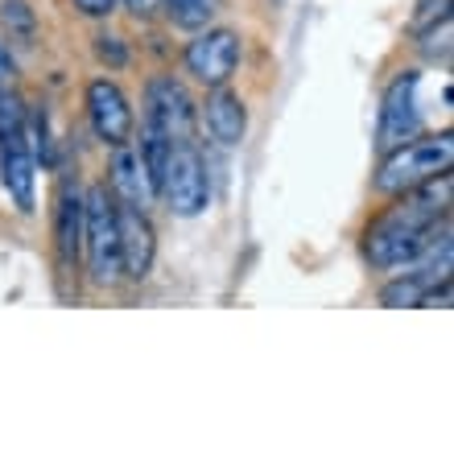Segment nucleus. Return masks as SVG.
<instances>
[{
	"mask_svg": "<svg viewBox=\"0 0 454 454\" xmlns=\"http://www.w3.org/2000/svg\"><path fill=\"white\" fill-rule=\"evenodd\" d=\"M446 219H450V169L418 182L413 191H401V199L384 215L372 219L368 236H364L368 239V261L376 269L413 264L434 239L450 231Z\"/></svg>",
	"mask_w": 454,
	"mask_h": 454,
	"instance_id": "1",
	"label": "nucleus"
},
{
	"mask_svg": "<svg viewBox=\"0 0 454 454\" xmlns=\"http://www.w3.org/2000/svg\"><path fill=\"white\" fill-rule=\"evenodd\" d=\"M450 161H454V137L450 132H442V137H413V141L396 145V149L384 153L372 186H376L380 194L413 191L418 182L450 169Z\"/></svg>",
	"mask_w": 454,
	"mask_h": 454,
	"instance_id": "2",
	"label": "nucleus"
},
{
	"mask_svg": "<svg viewBox=\"0 0 454 454\" xmlns=\"http://www.w3.org/2000/svg\"><path fill=\"white\" fill-rule=\"evenodd\" d=\"M83 248H87V273L96 286H120L124 264H120V223H116V194L99 182L83 194Z\"/></svg>",
	"mask_w": 454,
	"mask_h": 454,
	"instance_id": "3",
	"label": "nucleus"
},
{
	"mask_svg": "<svg viewBox=\"0 0 454 454\" xmlns=\"http://www.w3.org/2000/svg\"><path fill=\"white\" fill-rule=\"evenodd\" d=\"M157 199H166V207L182 219H194L207 211V203H211V182H207L203 153H199L194 141H174L166 174H161V186H157Z\"/></svg>",
	"mask_w": 454,
	"mask_h": 454,
	"instance_id": "4",
	"label": "nucleus"
},
{
	"mask_svg": "<svg viewBox=\"0 0 454 454\" xmlns=\"http://www.w3.org/2000/svg\"><path fill=\"white\" fill-rule=\"evenodd\" d=\"M145 120H153L169 141H194V99L174 74L145 83Z\"/></svg>",
	"mask_w": 454,
	"mask_h": 454,
	"instance_id": "5",
	"label": "nucleus"
},
{
	"mask_svg": "<svg viewBox=\"0 0 454 454\" xmlns=\"http://www.w3.org/2000/svg\"><path fill=\"white\" fill-rule=\"evenodd\" d=\"M418 87L421 71H401L384 91V108H380V149H396V145L413 141L421 132V112H418Z\"/></svg>",
	"mask_w": 454,
	"mask_h": 454,
	"instance_id": "6",
	"label": "nucleus"
},
{
	"mask_svg": "<svg viewBox=\"0 0 454 454\" xmlns=\"http://www.w3.org/2000/svg\"><path fill=\"white\" fill-rule=\"evenodd\" d=\"M0 182H4V194H9L21 215H34L37 211V166H34V149H29V137L25 129L0 132Z\"/></svg>",
	"mask_w": 454,
	"mask_h": 454,
	"instance_id": "7",
	"label": "nucleus"
},
{
	"mask_svg": "<svg viewBox=\"0 0 454 454\" xmlns=\"http://www.w3.org/2000/svg\"><path fill=\"white\" fill-rule=\"evenodd\" d=\"M239 37L231 29H207L186 46V71L203 87H223L236 74Z\"/></svg>",
	"mask_w": 454,
	"mask_h": 454,
	"instance_id": "8",
	"label": "nucleus"
},
{
	"mask_svg": "<svg viewBox=\"0 0 454 454\" xmlns=\"http://www.w3.org/2000/svg\"><path fill=\"white\" fill-rule=\"evenodd\" d=\"M87 116H91V129H96V137L104 145H129L132 141V108L129 99H124V91H120L112 79H91V87H87Z\"/></svg>",
	"mask_w": 454,
	"mask_h": 454,
	"instance_id": "9",
	"label": "nucleus"
},
{
	"mask_svg": "<svg viewBox=\"0 0 454 454\" xmlns=\"http://www.w3.org/2000/svg\"><path fill=\"white\" fill-rule=\"evenodd\" d=\"M116 223H120V264H124V277L145 281L149 269H153V252H157L153 223H149L145 211L120 203V199H116Z\"/></svg>",
	"mask_w": 454,
	"mask_h": 454,
	"instance_id": "10",
	"label": "nucleus"
},
{
	"mask_svg": "<svg viewBox=\"0 0 454 454\" xmlns=\"http://www.w3.org/2000/svg\"><path fill=\"white\" fill-rule=\"evenodd\" d=\"M83 191L79 182L67 178L59 191V215H54V248H59V269L74 273L79 269V252H83Z\"/></svg>",
	"mask_w": 454,
	"mask_h": 454,
	"instance_id": "11",
	"label": "nucleus"
},
{
	"mask_svg": "<svg viewBox=\"0 0 454 454\" xmlns=\"http://www.w3.org/2000/svg\"><path fill=\"white\" fill-rule=\"evenodd\" d=\"M112 194L120 203L137 207V211H149V203L157 199L153 182L145 174L141 153H132L129 145H116V157H112Z\"/></svg>",
	"mask_w": 454,
	"mask_h": 454,
	"instance_id": "12",
	"label": "nucleus"
},
{
	"mask_svg": "<svg viewBox=\"0 0 454 454\" xmlns=\"http://www.w3.org/2000/svg\"><path fill=\"white\" fill-rule=\"evenodd\" d=\"M203 120H207V132H211L219 145H227V149L244 141V129H248L244 99H239L236 91H227V87L211 91V99H207V108H203Z\"/></svg>",
	"mask_w": 454,
	"mask_h": 454,
	"instance_id": "13",
	"label": "nucleus"
},
{
	"mask_svg": "<svg viewBox=\"0 0 454 454\" xmlns=\"http://www.w3.org/2000/svg\"><path fill=\"white\" fill-rule=\"evenodd\" d=\"M166 12L169 21L182 25V29H203L219 12V0H166Z\"/></svg>",
	"mask_w": 454,
	"mask_h": 454,
	"instance_id": "14",
	"label": "nucleus"
},
{
	"mask_svg": "<svg viewBox=\"0 0 454 454\" xmlns=\"http://www.w3.org/2000/svg\"><path fill=\"white\" fill-rule=\"evenodd\" d=\"M0 25H4L9 34L29 37L34 34V9H29L25 0H4V4H0Z\"/></svg>",
	"mask_w": 454,
	"mask_h": 454,
	"instance_id": "15",
	"label": "nucleus"
},
{
	"mask_svg": "<svg viewBox=\"0 0 454 454\" xmlns=\"http://www.w3.org/2000/svg\"><path fill=\"white\" fill-rule=\"evenodd\" d=\"M96 59L108 62L112 71H120V67L129 62V50H124V42H120L116 34H99L96 37Z\"/></svg>",
	"mask_w": 454,
	"mask_h": 454,
	"instance_id": "16",
	"label": "nucleus"
},
{
	"mask_svg": "<svg viewBox=\"0 0 454 454\" xmlns=\"http://www.w3.org/2000/svg\"><path fill=\"white\" fill-rule=\"evenodd\" d=\"M450 17V0H418V17H413V29H426V25Z\"/></svg>",
	"mask_w": 454,
	"mask_h": 454,
	"instance_id": "17",
	"label": "nucleus"
},
{
	"mask_svg": "<svg viewBox=\"0 0 454 454\" xmlns=\"http://www.w3.org/2000/svg\"><path fill=\"white\" fill-rule=\"evenodd\" d=\"M124 9H129L137 21H149V17H157V12L166 9V0H124Z\"/></svg>",
	"mask_w": 454,
	"mask_h": 454,
	"instance_id": "18",
	"label": "nucleus"
},
{
	"mask_svg": "<svg viewBox=\"0 0 454 454\" xmlns=\"http://www.w3.org/2000/svg\"><path fill=\"white\" fill-rule=\"evenodd\" d=\"M74 9L83 17H108V12H116V0H74Z\"/></svg>",
	"mask_w": 454,
	"mask_h": 454,
	"instance_id": "19",
	"label": "nucleus"
},
{
	"mask_svg": "<svg viewBox=\"0 0 454 454\" xmlns=\"http://www.w3.org/2000/svg\"><path fill=\"white\" fill-rule=\"evenodd\" d=\"M12 87V59H9V50L0 46V91H9Z\"/></svg>",
	"mask_w": 454,
	"mask_h": 454,
	"instance_id": "20",
	"label": "nucleus"
}]
</instances>
